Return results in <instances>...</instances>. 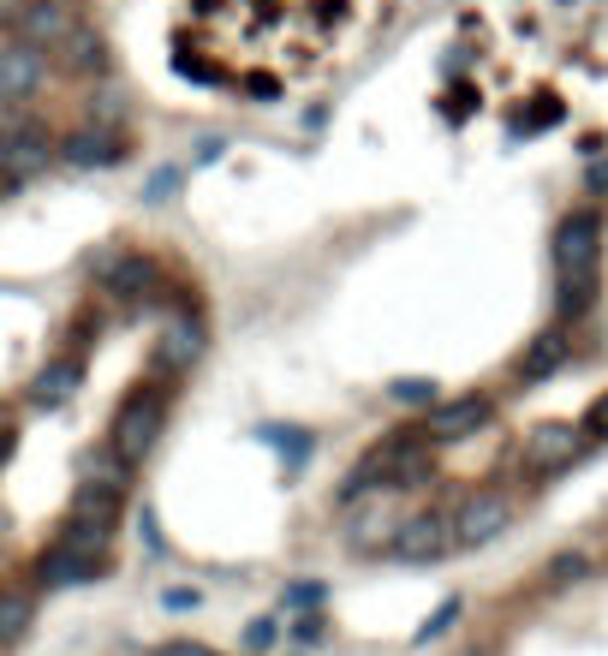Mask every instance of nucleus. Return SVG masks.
<instances>
[{"label":"nucleus","mask_w":608,"mask_h":656,"mask_svg":"<svg viewBox=\"0 0 608 656\" xmlns=\"http://www.w3.org/2000/svg\"><path fill=\"white\" fill-rule=\"evenodd\" d=\"M197 347H203V340H197V328H173V335H168V347H161V359H168L173 364V370H180V364H192L197 359Z\"/></svg>","instance_id":"aec40b11"},{"label":"nucleus","mask_w":608,"mask_h":656,"mask_svg":"<svg viewBox=\"0 0 608 656\" xmlns=\"http://www.w3.org/2000/svg\"><path fill=\"white\" fill-rule=\"evenodd\" d=\"M54 54H60V66L78 72V78H90V72L108 66V48H101V36H96V31H84V24H72L66 42H60Z\"/></svg>","instance_id":"4468645a"},{"label":"nucleus","mask_w":608,"mask_h":656,"mask_svg":"<svg viewBox=\"0 0 608 656\" xmlns=\"http://www.w3.org/2000/svg\"><path fill=\"white\" fill-rule=\"evenodd\" d=\"M156 656H209V651H203V645H161Z\"/></svg>","instance_id":"7c9ffc66"},{"label":"nucleus","mask_w":608,"mask_h":656,"mask_svg":"<svg viewBox=\"0 0 608 656\" xmlns=\"http://www.w3.org/2000/svg\"><path fill=\"white\" fill-rule=\"evenodd\" d=\"M120 501H125L120 477H90V484H78V496H72V520L113 525V520H120Z\"/></svg>","instance_id":"9b49d317"},{"label":"nucleus","mask_w":608,"mask_h":656,"mask_svg":"<svg viewBox=\"0 0 608 656\" xmlns=\"http://www.w3.org/2000/svg\"><path fill=\"white\" fill-rule=\"evenodd\" d=\"M585 573H591V561H585L579 549H567V555H555V561H549V579H555V585H579Z\"/></svg>","instance_id":"412c9836"},{"label":"nucleus","mask_w":608,"mask_h":656,"mask_svg":"<svg viewBox=\"0 0 608 656\" xmlns=\"http://www.w3.org/2000/svg\"><path fill=\"white\" fill-rule=\"evenodd\" d=\"M12 436H19V430H12L7 418H0V460H7V453H12Z\"/></svg>","instance_id":"2f4dec72"},{"label":"nucleus","mask_w":608,"mask_h":656,"mask_svg":"<svg viewBox=\"0 0 608 656\" xmlns=\"http://www.w3.org/2000/svg\"><path fill=\"white\" fill-rule=\"evenodd\" d=\"M275 639H281V621H269V615H263V621H251L245 645H251V651H275Z\"/></svg>","instance_id":"5701e85b"},{"label":"nucleus","mask_w":608,"mask_h":656,"mask_svg":"<svg viewBox=\"0 0 608 656\" xmlns=\"http://www.w3.org/2000/svg\"><path fill=\"white\" fill-rule=\"evenodd\" d=\"M42 585H90V579L101 573V555L96 549H72V544H54L42 555Z\"/></svg>","instance_id":"9d476101"},{"label":"nucleus","mask_w":608,"mask_h":656,"mask_svg":"<svg viewBox=\"0 0 608 656\" xmlns=\"http://www.w3.org/2000/svg\"><path fill=\"white\" fill-rule=\"evenodd\" d=\"M513 525V501L501 489H477V496L460 501L453 513V544H496V537Z\"/></svg>","instance_id":"20e7f679"},{"label":"nucleus","mask_w":608,"mask_h":656,"mask_svg":"<svg viewBox=\"0 0 608 656\" xmlns=\"http://www.w3.org/2000/svg\"><path fill=\"white\" fill-rule=\"evenodd\" d=\"M42 84H48V54L12 36V42L0 48V102H31Z\"/></svg>","instance_id":"39448f33"},{"label":"nucleus","mask_w":608,"mask_h":656,"mask_svg":"<svg viewBox=\"0 0 608 656\" xmlns=\"http://www.w3.org/2000/svg\"><path fill=\"white\" fill-rule=\"evenodd\" d=\"M293 633L304 639V645H316V639H323V621H316V615H304V621L293 627Z\"/></svg>","instance_id":"c85d7f7f"},{"label":"nucleus","mask_w":608,"mask_h":656,"mask_svg":"<svg viewBox=\"0 0 608 656\" xmlns=\"http://www.w3.org/2000/svg\"><path fill=\"white\" fill-rule=\"evenodd\" d=\"M60 156H66L72 168H113V161H125V144L113 132H72L66 144H60Z\"/></svg>","instance_id":"ddd939ff"},{"label":"nucleus","mask_w":608,"mask_h":656,"mask_svg":"<svg viewBox=\"0 0 608 656\" xmlns=\"http://www.w3.org/2000/svg\"><path fill=\"white\" fill-rule=\"evenodd\" d=\"M0 24H7L19 42H31V48H42V54H54V48L66 42V31H72V12L60 7V0H12V7L0 12Z\"/></svg>","instance_id":"f03ea898"},{"label":"nucleus","mask_w":608,"mask_h":656,"mask_svg":"<svg viewBox=\"0 0 608 656\" xmlns=\"http://www.w3.org/2000/svg\"><path fill=\"white\" fill-rule=\"evenodd\" d=\"M161 603H168L173 615H185V609H197V591H168V597H161Z\"/></svg>","instance_id":"cd10ccee"},{"label":"nucleus","mask_w":608,"mask_h":656,"mask_svg":"<svg viewBox=\"0 0 608 656\" xmlns=\"http://www.w3.org/2000/svg\"><path fill=\"white\" fill-rule=\"evenodd\" d=\"M561 359H567V335H561V328H549V335H537V340L525 347V359H519V376H531V382H537V376L561 370Z\"/></svg>","instance_id":"dca6fc26"},{"label":"nucleus","mask_w":608,"mask_h":656,"mask_svg":"<svg viewBox=\"0 0 608 656\" xmlns=\"http://www.w3.org/2000/svg\"><path fill=\"white\" fill-rule=\"evenodd\" d=\"M78 382H84L78 359H54V364H42V376H36V400H42V406H66V400L78 394Z\"/></svg>","instance_id":"2eb2a0df"},{"label":"nucleus","mask_w":608,"mask_h":656,"mask_svg":"<svg viewBox=\"0 0 608 656\" xmlns=\"http://www.w3.org/2000/svg\"><path fill=\"white\" fill-rule=\"evenodd\" d=\"M48 156H54V149H48V137L36 132V125H12V132L0 137V168H7L12 180H31L36 168H48Z\"/></svg>","instance_id":"6e6552de"},{"label":"nucleus","mask_w":608,"mask_h":656,"mask_svg":"<svg viewBox=\"0 0 608 656\" xmlns=\"http://www.w3.org/2000/svg\"><path fill=\"white\" fill-rule=\"evenodd\" d=\"M31 615H36L31 591H19V585H0V639H19L24 627H31Z\"/></svg>","instance_id":"f3484780"},{"label":"nucleus","mask_w":608,"mask_h":656,"mask_svg":"<svg viewBox=\"0 0 608 656\" xmlns=\"http://www.w3.org/2000/svg\"><path fill=\"white\" fill-rule=\"evenodd\" d=\"M101 287H108L113 299H144L149 287H156V263H149L144 251H125V257H113L108 269H101Z\"/></svg>","instance_id":"f8f14e48"},{"label":"nucleus","mask_w":608,"mask_h":656,"mask_svg":"<svg viewBox=\"0 0 608 656\" xmlns=\"http://www.w3.org/2000/svg\"><path fill=\"white\" fill-rule=\"evenodd\" d=\"M323 603V585H293L287 591V609H316Z\"/></svg>","instance_id":"393cba45"},{"label":"nucleus","mask_w":608,"mask_h":656,"mask_svg":"<svg viewBox=\"0 0 608 656\" xmlns=\"http://www.w3.org/2000/svg\"><path fill=\"white\" fill-rule=\"evenodd\" d=\"M400 555V561L424 567V561H441V555L453 549V520L448 513H417V520H405L394 532V544H388Z\"/></svg>","instance_id":"423d86ee"},{"label":"nucleus","mask_w":608,"mask_h":656,"mask_svg":"<svg viewBox=\"0 0 608 656\" xmlns=\"http://www.w3.org/2000/svg\"><path fill=\"white\" fill-rule=\"evenodd\" d=\"M489 400L484 394H460V400H436L429 406V424H424V436L429 441H465V436H477L489 424Z\"/></svg>","instance_id":"0eeeda50"},{"label":"nucleus","mask_w":608,"mask_h":656,"mask_svg":"<svg viewBox=\"0 0 608 656\" xmlns=\"http://www.w3.org/2000/svg\"><path fill=\"white\" fill-rule=\"evenodd\" d=\"M573 453H579L573 424H543V430H531V441H525V472H561Z\"/></svg>","instance_id":"1a4fd4ad"},{"label":"nucleus","mask_w":608,"mask_h":656,"mask_svg":"<svg viewBox=\"0 0 608 656\" xmlns=\"http://www.w3.org/2000/svg\"><path fill=\"white\" fill-rule=\"evenodd\" d=\"M591 192H608V161H591Z\"/></svg>","instance_id":"c756f323"},{"label":"nucleus","mask_w":608,"mask_h":656,"mask_svg":"<svg viewBox=\"0 0 608 656\" xmlns=\"http://www.w3.org/2000/svg\"><path fill=\"white\" fill-rule=\"evenodd\" d=\"M388 394H394L400 406H424V412H429V406H436V400H441L429 376H394V382H388Z\"/></svg>","instance_id":"6ab92c4d"},{"label":"nucleus","mask_w":608,"mask_h":656,"mask_svg":"<svg viewBox=\"0 0 608 656\" xmlns=\"http://www.w3.org/2000/svg\"><path fill=\"white\" fill-rule=\"evenodd\" d=\"M597 299V275H567L561 281V317H585Z\"/></svg>","instance_id":"a211bd4d"},{"label":"nucleus","mask_w":608,"mask_h":656,"mask_svg":"<svg viewBox=\"0 0 608 656\" xmlns=\"http://www.w3.org/2000/svg\"><path fill=\"white\" fill-rule=\"evenodd\" d=\"M597 239H603V221L591 216V209H573L561 227H555V269L567 275H597Z\"/></svg>","instance_id":"7ed1b4c3"},{"label":"nucleus","mask_w":608,"mask_h":656,"mask_svg":"<svg viewBox=\"0 0 608 656\" xmlns=\"http://www.w3.org/2000/svg\"><path fill=\"white\" fill-rule=\"evenodd\" d=\"M245 90H251V96H275V90H281V84H275L269 72H251V78H245Z\"/></svg>","instance_id":"bb28decb"},{"label":"nucleus","mask_w":608,"mask_h":656,"mask_svg":"<svg viewBox=\"0 0 608 656\" xmlns=\"http://www.w3.org/2000/svg\"><path fill=\"white\" fill-rule=\"evenodd\" d=\"M161 418H168V394H161V388H132V394L120 400V412H113V424H108V453L120 465H137L156 448Z\"/></svg>","instance_id":"f257e3e1"},{"label":"nucleus","mask_w":608,"mask_h":656,"mask_svg":"<svg viewBox=\"0 0 608 656\" xmlns=\"http://www.w3.org/2000/svg\"><path fill=\"white\" fill-rule=\"evenodd\" d=\"M453 621H460V597H448V603H441L436 615H429V621H424V633H417V645H424V639H441V633H448Z\"/></svg>","instance_id":"4be33fe9"},{"label":"nucleus","mask_w":608,"mask_h":656,"mask_svg":"<svg viewBox=\"0 0 608 656\" xmlns=\"http://www.w3.org/2000/svg\"><path fill=\"white\" fill-rule=\"evenodd\" d=\"M173 185H180V173H173V168H161L156 180H149V204H168V192H173Z\"/></svg>","instance_id":"a878e982"},{"label":"nucleus","mask_w":608,"mask_h":656,"mask_svg":"<svg viewBox=\"0 0 608 656\" xmlns=\"http://www.w3.org/2000/svg\"><path fill=\"white\" fill-rule=\"evenodd\" d=\"M585 430H591V436H608V394H597V400H591V412H585Z\"/></svg>","instance_id":"b1692460"}]
</instances>
